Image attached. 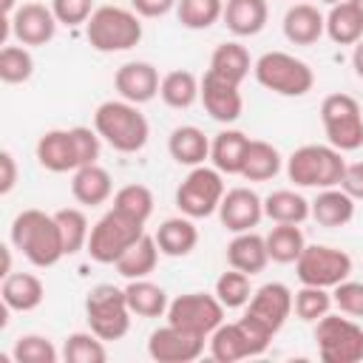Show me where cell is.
<instances>
[{"instance_id":"cell-1","label":"cell","mask_w":363,"mask_h":363,"mask_svg":"<svg viewBox=\"0 0 363 363\" xmlns=\"http://www.w3.org/2000/svg\"><path fill=\"white\" fill-rule=\"evenodd\" d=\"M9 238H11V247L20 250L26 261L34 267H54L65 255L57 218L37 207H28L14 216Z\"/></svg>"},{"instance_id":"cell-2","label":"cell","mask_w":363,"mask_h":363,"mask_svg":"<svg viewBox=\"0 0 363 363\" xmlns=\"http://www.w3.org/2000/svg\"><path fill=\"white\" fill-rule=\"evenodd\" d=\"M94 130L119 153H136L147 145L150 125L139 105L128 99H108L94 113Z\"/></svg>"},{"instance_id":"cell-3","label":"cell","mask_w":363,"mask_h":363,"mask_svg":"<svg viewBox=\"0 0 363 363\" xmlns=\"http://www.w3.org/2000/svg\"><path fill=\"white\" fill-rule=\"evenodd\" d=\"M85 37L99 54H116L139 45L142 23L139 14L122 6H99L85 23Z\"/></svg>"},{"instance_id":"cell-4","label":"cell","mask_w":363,"mask_h":363,"mask_svg":"<svg viewBox=\"0 0 363 363\" xmlns=\"http://www.w3.org/2000/svg\"><path fill=\"white\" fill-rule=\"evenodd\" d=\"M346 159L332 145H303L286 159V176L298 187H340Z\"/></svg>"},{"instance_id":"cell-5","label":"cell","mask_w":363,"mask_h":363,"mask_svg":"<svg viewBox=\"0 0 363 363\" xmlns=\"http://www.w3.org/2000/svg\"><path fill=\"white\" fill-rule=\"evenodd\" d=\"M252 74H255L258 85H264L267 91H272L278 96H303L315 85L312 68L286 51L261 54L252 65Z\"/></svg>"},{"instance_id":"cell-6","label":"cell","mask_w":363,"mask_h":363,"mask_svg":"<svg viewBox=\"0 0 363 363\" xmlns=\"http://www.w3.org/2000/svg\"><path fill=\"white\" fill-rule=\"evenodd\" d=\"M145 235V224L133 221L128 216H122L119 210H108L88 235V247L85 252L96 261V264H116L139 238Z\"/></svg>"},{"instance_id":"cell-7","label":"cell","mask_w":363,"mask_h":363,"mask_svg":"<svg viewBox=\"0 0 363 363\" xmlns=\"http://www.w3.org/2000/svg\"><path fill=\"white\" fill-rule=\"evenodd\" d=\"M130 306L125 289L113 284H99L85 298V318L96 337L102 340H122L130 329Z\"/></svg>"},{"instance_id":"cell-8","label":"cell","mask_w":363,"mask_h":363,"mask_svg":"<svg viewBox=\"0 0 363 363\" xmlns=\"http://www.w3.org/2000/svg\"><path fill=\"white\" fill-rule=\"evenodd\" d=\"M315 343L323 363H357L363 360V326L352 318L326 312L315 320Z\"/></svg>"},{"instance_id":"cell-9","label":"cell","mask_w":363,"mask_h":363,"mask_svg":"<svg viewBox=\"0 0 363 363\" xmlns=\"http://www.w3.org/2000/svg\"><path fill=\"white\" fill-rule=\"evenodd\" d=\"M320 122L326 139L340 153L357 150L363 145V111L360 102L349 94H329L320 105Z\"/></svg>"},{"instance_id":"cell-10","label":"cell","mask_w":363,"mask_h":363,"mask_svg":"<svg viewBox=\"0 0 363 363\" xmlns=\"http://www.w3.org/2000/svg\"><path fill=\"white\" fill-rule=\"evenodd\" d=\"M224 179L216 167H193L179 190H176V207L182 210V216H190V218H207L213 213H218V204L224 199Z\"/></svg>"},{"instance_id":"cell-11","label":"cell","mask_w":363,"mask_h":363,"mask_svg":"<svg viewBox=\"0 0 363 363\" xmlns=\"http://www.w3.org/2000/svg\"><path fill=\"white\" fill-rule=\"evenodd\" d=\"M167 323L190 335L210 337L224 323V303L207 292H187L167 303Z\"/></svg>"},{"instance_id":"cell-12","label":"cell","mask_w":363,"mask_h":363,"mask_svg":"<svg viewBox=\"0 0 363 363\" xmlns=\"http://www.w3.org/2000/svg\"><path fill=\"white\" fill-rule=\"evenodd\" d=\"M295 272H298L301 284L332 289L352 275V258H349V252H343L337 247L306 244L301 258L295 261Z\"/></svg>"},{"instance_id":"cell-13","label":"cell","mask_w":363,"mask_h":363,"mask_svg":"<svg viewBox=\"0 0 363 363\" xmlns=\"http://www.w3.org/2000/svg\"><path fill=\"white\" fill-rule=\"evenodd\" d=\"M204 340L201 335H190L184 329L176 326H162L156 332H150L147 337V354L159 363H193L201 352H204Z\"/></svg>"},{"instance_id":"cell-14","label":"cell","mask_w":363,"mask_h":363,"mask_svg":"<svg viewBox=\"0 0 363 363\" xmlns=\"http://www.w3.org/2000/svg\"><path fill=\"white\" fill-rule=\"evenodd\" d=\"M9 17H11V34L20 45H45L54 40L60 26L51 6L43 3H23Z\"/></svg>"},{"instance_id":"cell-15","label":"cell","mask_w":363,"mask_h":363,"mask_svg":"<svg viewBox=\"0 0 363 363\" xmlns=\"http://www.w3.org/2000/svg\"><path fill=\"white\" fill-rule=\"evenodd\" d=\"M295 309V295L289 292V286L272 281V284H264L252 292L250 298V306H247V315L258 318L272 335L286 323V318L292 315Z\"/></svg>"},{"instance_id":"cell-16","label":"cell","mask_w":363,"mask_h":363,"mask_svg":"<svg viewBox=\"0 0 363 363\" xmlns=\"http://www.w3.org/2000/svg\"><path fill=\"white\" fill-rule=\"evenodd\" d=\"M218 218L230 233H247L264 218V199L250 187H233L218 204Z\"/></svg>"},{"instance_id":"cell-17","label":"cell","mask_w":363,"mask_h":363,"mask_svg":"<svg viewBox=\"0 0 363 363\" xmlns=\"http://www.w3.org/2000/svg\"><path fill=\"white\" fill-rule=\"evenodd\" d=\"M199 99H201L204 111L216 122H224V125L235 122L244 111V99H241L238 85H233V82H227V79H221L210 71L201 77V96Z\"/></svg>"},{"instance_id":"cell-18","label":"cell","mask_w":363,"mask_h":363,"mask_svg":"<svg viewBox=\"0 0 363 363\" xmlns=\"http://www.w3.org/2000/svg\"><path fill=\"white\" fill-rule=\"evenodd\" d=\"M113 85H116L122 99H128L133 105H145V102H150L159 94L162 79H159V71L150 62L133 60V62H125V65L116 68Z\"/></svg>"},{"instance_id":"cell-19","label":"cell","mask_w":363,"mask_h":363,"mask_svg":"<svg viewBox=\"0 0 363 363\" xmlns=\"http://www.w3.org/2000/svg\"><path fill=\"white\" fill-rule=\"evenodd\" d=\"M37 162L51 173H68L79 167L74 133L68 130H45L37 139Z\"/></svg>"},{"instance_id":"cell-20","label":"cell","mask_w":363,"mask_h":363,"mask_svg":"<svg viewBox=\"0 0 363 363\" xmlns=\"http://www.w3.org/2000/svg\"><path fill=\"white\" fill-rule=\"evenodd\" d=\"M326 31V17L312 3H295L284 14V37L295 45H312Z\"/></svg>"},{"instance_id":"cell-21","label":"cell","mask_w":363,"mask_h":363,"mask_svg":"<svg viewBox=\"0 0 363 363\" xmlns=\"http://www.w3.org/2000/svg\"><path fill=\"white\" fill-rule=\"evenodd\" d=\"M227 264L233 269H241L247 275L261 272L269 264V252H267V238L247 230V233H235V238L227 244Z\"/></svg>"},{"instance_id":"cell-22","label":"cell","mask_w":363,"mask_h":363,"mask_svg":"<svg viewBox=\"0 0 363 363\" xmlns=\"http://www.w3.org/2000/svg\"><path fill=\"white\" fill-rule=\"evenodd\" d=\"M221 20L235 37H255L269 20V6L267 0H227Z\"/></svg>"},{"instance_id":"cell-23","label":"cell","mask_w":363,"mask_h":363,"mask_svg":"<svg viewBox=\"0 0 363 363\" xmlns=\"http://www.w3.org/2000/svg\"><path fill=\"white\" fill-rule=\"evenodd\" d=\"M247 147H250V136L241 133V130H221L216 133V139L210 142V159H213V167L218 173H227V176H241V167H244V159H247Z\"/></svg>"},{"instance_id":"cell-24","label":"cell","mask_w":363,"mask_h":363,"mask_svg":"<svg viewBox=\"0 0 363 363\" xmlns=\"http://www.w3.org/2000/svg\"><path fill=\"white\" fill-rule=\"evenodd\" d=\"M156 244L162 250V255L170 258H184L196 250L199 244V230L193 224L190 216H176V218H164L156 230Z\"/></svg>"},{"instance_id":"cell-25","label":"cell","mask_w":363,"mask_h":363,"mask_svg":"<svg viewBox=\"0 0 363 363\" xmlns=\"http://www.w3.org/2000/svg\"><path fill=\"white\" fill-rule=\"evenodd\" d=\"M0 295H3V303L9 309H14V312H31V309H37L43 303L45 286L31 272H9L3 278Z\"/></svg>"},{"instance_id":"cell-26","label":"cell","mask_w":363,"mask_h":363,"mask_svg":"<svg viewBox=\"0 0 363 363\" xmlns=\"http://www.w3.org/2000/svg\"><path fill=\"white\" fill-rule=\"evenodd\" d=\"M71 193L79 204L85 207H99L105 204L111 196H113V182H111V173L99 164H85L79 170H74V179H71Z\"/></svg>"},{"instance_id":"cell-27","label":"cell","mask_w":363,"mask_h":363,"mask_svg":"<svg viewBox=\"0 0 363 363\" xmlns=\"http://www.w3.org/2000/svg\"><path fill=\"white\" fill-rule=\"evenodd\" d=\"M167 150L179 164L199 167L204 164V159H210V139L196 125H179L167 139Z\"/></svg>"},{"instance_id":"cell-28","label":"cell","mask_w":363,"mask_h":363,"mask_svg":"<svg viewBox=\"0 0 363 363\" xmlns=\"http://www.w3.org/2000/svg\"><path fill=\"white\" fill-rule=\"evenodd\" d=\"M309 204H312V218L320 227H343L354 218V199L343 187H326Z\"/></svg>"},{"instance_id":"cell-29","label":"cell","mask_w":363,"mask_h":363,"mask_svg":"<svg viewBox=\"0 0 363 363\" xmlns=\"http://www.w3.org/2000/svg\"><path fill=\"white\" fill-rule=\"evenodd\" d=\"M252 65L255 62L250 60V51L241 43H221V45H216V51L210 57V74H216L233 85H241Z\"/></svg>"},{"instance_id":"cell-30","label":"cell","mask_w":363,"mask_h":363,"mask_svg":"<svg viewBox=\"0 0 363 363\" xmlns=\"http://www.w3.org/2000/svg\"><path fill=\"white\" fill-rule=\"evenodd\" d=\"M125 298H128L130 312L139 315V318H159V315L167 312V303H170V301H167V292H164L159 284L147 281V278H133V281H128Z\"/></svg>"},{"instance_id":"cell-31","label":"cell","mask_w":363,"mask_h":363,"mask_svg":"<svg viewBox=\"0 0 363 363\" xmlns=\"http://www.w3.org/2000/svg\"><path fill=\"white\" fill-rule=\"evenodd\" d=\"M264 216L275 224H301L312 216V204L295 190H272L264 199Z\"/></svg>"},{"instance_id":"cell-32","label":"cell","mask_w":363,"mask_h":363,"mask_svg":"<svg viewBox=\"0 0 363 363\" xmlns=\"http://www.w3.org/2000/svg\"><path fill=\"white\" fill-rule=\"evenodd\" d=\"M159 244H156V235H142L113 267H116V272L122 275V278H128V281H133V278H147L153 269H156V264H159Z\"/></svg>"},{"instance_id":"cell-33","label":"cell","mask_w":363,"mask_h":363,"mask_svg":"<svg viewBox=\"0 0 363 363\" xmlns=\"http://www.w3.org/2000/svg\"><path fill=\"white\" fill-rule=\"evenodd\" d=\"M159 96L167 108H176V111H184L190 108L199 96H201V79L190 71H170L162 77V85H159Z\"/></svg>"},{"instance_id":"cell-34","label":"cell","mask_w":363,"mask_h":363,"mask_svg":"<svg viewBox=\"0 0 363 363\" xmlns=\"http://www.w3.org/2000/svg\"><path fill=\"white\" fill-rule=\"evenodd\" d=\"M207 340H210V354L218 363H235V360L252 357L250 340H247V335H244L238 320L235 323H221Z\"/></svg>"},{"instance_id":"cell-35","label":"cell","mask_w":363,"mask_h":363,"mask_svg":"<svg viewBox=\"0 0 363 363\" xmlns=\"http://www.w3.org/2000/svg\"><path fill=\"white\" fill-rule=\"evenodd\" d=\"M326 34L337 45H354L363 40V14L349 0L335 3L326 14Z\"/></svg>"},{"instance_id":"cell-36","label":"cell","mask_w":363,"mask_h":363,"mask_svg":"<svg viewBox=\"0 0 363 363\" xmlns=\"http://www.w3.org/2000/svg\"><path fill=\"white\" fill-rule=\"evenodd\" d=\"M278 170H281V153H278V147L269 145V142H264V139H250L241 176L247 182H269V179L278 176Z\"/></svg>"},{"instance_id":"cell-37","label":"cell","mask_w":363,"mask_h":363,"mask_svg":"<svg viewBox=\"0 0 363 363\" xmlns=\"http://www.w3.org/2000/svg\"><path fill=\"white\" fill-rule=\"evenodd\" d=\"M264 238H267L269 261L275 264H295L306 247L303 230L298 224H275Z\"/></svg>"},{"instance_id":"cell-38","label":"cell","mask_w":363,"mask_h":363,"mask_svg":"<svg viewBox=\"0 0 363 363\" xmlns=\"http://www.w3.org/2000/svg\"><path fill=\"white\" fill-rule=\"evenodd\" d=\"M176 17L190 31H204L224 17V0H179Z\"/></svg>"},{"instance_id":"cell-39","label":"cell","mask_w":363,"mask_h":363,"mask_svg":"<svg viewBox=\"0 0 363 363\" xmlns=\"http://www.w3.org/2000/svg\"><path fill=\"white\" fill-rule=\"evenodd\" d=\"M57 224H60V233H62V247H65V255H77L79 250L88 247V235H91V227H88V218L79 207H62L54 213Z\"/></svg>"},{"instance_id":"cell-40","label":"cell","mask_w":363,"mask_h":363,"mask_svg":"<svg viewBox=\"0 0 363 363\" xmlns=\"http://www.w3.org/2000/svg\"><path fill=\"white\" fill-rule=\"evenodd\" d=\"M113 210H119L122 216L133 218V221H147L153 213V193L145 184H125L113 193Z\"/></svg>"},{"instance_id":"cell-41","label":"cell","mask_w":363,"mask_h":363,"mask_svg":"<svg viewBox=\"0 0 363 363\" xmlns=\"http://www.w3.org/2000/svg\"><path fill=\"white\" fill-rule=\"evenodd\" d=\"M34 74V57L28 45H3L0 48V79L6 85L28 82Z\"/></svg>"},{"instance_id":"cell-42","label":"cell","mask_w":363,"mask_h":363,"mask_svg":"<svg viewBox=\"0 0 363 363\" xmlns=\"http://www.w3.org/2000/svg\"><path fill=\"white\" fill-rule=\"evenodd\" d=\"M105 340L96 337L94 332H74L62 343V357L68 363H105L108 352L102 346Z\"/></svg>"},{"instance_id":"cell-43","label":"cell","mask_w":363,"mask_h":363,"mask_svg":"<svg viewBox=\"0 0 363 363\" xmlns=\"http://www.w3.org/2000/svg\"><path fill=\"white\" fill-rule=\"evenodd\" d=\"M216 298L224 303V309H238V306L250 303V298H252L250 275L230 267V269L221 272L218 281H216Z\"/></svg>"},{"instance_id":"cell-44","label":"cell","mask_w":363,"mask_h":363,"mask_svg":"<svg viewBox=\"0 0 363 363\" xmlns=\"http://www.w3.org/2000/svg\"><path fill=\"white\" fill-rule=\"evenodd\" d=\"M11 357L17 363H57L60 352L57 346L43 337V335H23L14 340V349H11Z\"/></svg>"},{"instance_id":"cell-45","label":"cell","mask_w":363,"mask_h":363,"mask_svg":"<svg viewBox=\"0 0 363 363\" xmlns=\"http://www.w3.org/2000/svg\"><path fill=\"white\" fill-rule=\"evenodd\" d=\"M332 309V295L323 289V286H309L303 284L298 292H295V315L301 320H320L326 312Z\"/></svg>"},{"instance_id":"cell-46","label":"cell","mask_w":363,"mask_h":363,"mask_svg":"<svg viewBox=\"0 0 363 363\" xmlns=\"http://www.w3.org/2000/svg\"><path fill=\"white\" fill-rule=\"evenodd\" d=\"M332 303L352 318H363V281H340L332 286Z\"/></svg>"},{"instance_id":"cell-47","label":"cell","mask_w":363,"mask_h":363,"mask_svg":"<svg viewBox=\"0 0 363 363\" xmlns=\"http://www.w3.org/2000/svg\"><path fill=\"white\" fill-rule=\"evenodd\" d=\"M51 11L62 26H82L94 14V0H51Z\"/></svg>"},{"instance_id":"cell-48","label":"cell","mask_w":363,"mask_h":363,"mask_svg":"<svg viewBox=\"0 0 363 363\" xmlns=\"http://www.w3.org/2000/svg\"><path fill=\"white\" fill-rule=\"evenodd\" d=\"M71 133H74V145H77L79 167H85V164H96V159H99V133L91 130V128H85V125L71 128ZM79 167H77V170H79Z\"/></svg>"},{"instance_id":"cell-49","label":"cell","mask_w":363,"mask_h":363,"mask_svg":"<svg viewBox=\"0 0 363 363\" xmlns=\"http://www.w3.org/2000/svg\"><path fill=\"white\" fill-rule=\"evenodd\" d=\"M340 187H343L354 201L363 199V162H352V164H346L343 179H340Z\"/></svg>"},{"instance_id":"cell-50","label":"cell","mask_w":363,"mask_h":363,"mask_svg":"<svg viewBox=\"0 0 363 363\" xmlns=\"http://www.w3.org/2000/svg\"><path fill=\"white\" fill-rule=\"evenodd\" d=\"M17 184V162L9 150H0V193L9 196Z\"/></svg>"},{"instance_id":"cell-51","label":"cell","mask_w":363,"mask_h":363,"mask_svg":"<svg viewBox=\"0 0 363 363\" xmlns=\"http://www.w3.org/2000/svg\"><path fill=\"white\" fill-rule=\"evenodd\" d=\"M176 3L179 0H130L139 17H164L170 9H176Z\"/></svg>"},{"instance_id":"cell-52","label":"cell","mask_w":363,"mask_h":363,"mask_svg":"<svg viewBox=\"0 0 363 363\" xmlns=\"http://www.w3.org/2000/svg\"><path fill=\"white\" fill-rule=\"evenodd\" d=\"M352 65H354V74L363 79V40L354 43V51H352Z\"/></svg>"},{"instance_id":"cell-53","label":"cell","mask_w":363,"mask_h":363,"mask_svg":"<svg viewBox=\"0 0 363 363\" xmlns=\"http://www.w3.org/2000/svg\"><path fill=\"white\" fill-rule=\"evenodd\" d=\"M9 272H11V247H3V272L0 275L6 278Z\"/></svg>"},{"instance_id":"cell-54","label":"cell","mask_w":363,"mask_h":363,"mask_svg":"<svg viewBox=\"0 0 363 363\" xmlns=\"http://www.w3.org/2000/svg\"><path fill=\"white\" fill-rule=\"evenodd\" d=\"M0 6H3V14H14L17 0H0Z\"/></svg>"},{"instance_id":"cell-55","label":"cell","mask_w":363,"mask_h":363,"mask_svg":"<svg viewBox=\"0 0 363 363\" xmlns=\"http://www.w3.org/2000/svg\"><path fill=\"white\" fill-rule=\"evenodd\" d=\"M349 3H352V6H354L360 14H363V0H349Z\"/></svg>"},{"instance_id":"cell-56","label":"cell","mask_w":363,"mask_h":363,"mask_svg":"<svg viewBox=\"0 0 363 363\" xmlns=\"http://www.w3.org/2000/svg\"><path fill=\"white\" fill-rule=\"evenodd\" d=\"M323 3H329V6H335V3H343V0H323Z\"/></svg>"}]
</instances>
